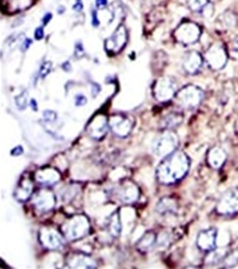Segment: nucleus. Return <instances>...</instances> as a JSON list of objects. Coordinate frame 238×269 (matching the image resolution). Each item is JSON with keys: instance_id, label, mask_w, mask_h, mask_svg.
Wrapping results in <instances>:
<instances>
[{"instance_id": "nucleus-1", "label": "nucleus", "mask_w": 238, "mask_h": 269, "mask_svg": "<svg viewBox=\"0 0 238 269\" xmlns=\"http://www.w3.org/2000/svg\"><path fill=\"white\" fill-rule=\"evenodd\" d=\"M191 159L182 151H175L161 161L156 169V178L161 184L172 185L188 174Z\"/></svg>"}, {"instance_id": "nucleus-2", "label": "nucleus", "mask_w": 238, "mask_h": 269, "mask_svg": "<svg viewBox=\"0 0 238 269\" xmlns=\"http://www.w3.org/2000/svg\"><path fill=\"white\" fill-rule=\"evenodd\" d=\"M91 231V221L87 215L75 214L69 219H67L61 226V232L66 237L67 240L74 242L84 238Z\"/></svg>"}, {"instance_id": "nucleus-3", "label": "nucleus", "mask_w": 238, "mask_h": 269, "mask_svg": "<svg viewBox=\"0 0 238 269\" xmlns=\"http://www.w3.org/2000/svg\"><path fill=\"white\" fill-rule=\"evenodd\" d=\"M204 97L205 92L199 86L189 84L178 90L174 99L176 104H178L179 107H181L182 109H194V108L200 106Z\"/></svg>"}, {"instance_id": "nucleus-4", "label": "nucleus", "mask_w": 238, "mask_h": 269, "mask_svg": "<svg viewBox=\"0 0 238 269\" xmlns=\"http://www.w3.org/2000/svg\"><path fill=\"white\" fill-rule=\"evenodd\" d=\"M179 146V138L171 129H165L153 141V152L158 158H165L175 152Z\"/></svg>"}, {"instance_id": "nucleus-5", "label": "nucleus", "mask_w": 238, "mask_h": 269, "mask_svg": "<svg viewBox=\"0 0 238 269\" xmlns=\"http://www.w3.org/2000/svg\"><path fill=\"white\" fill-rule=\"evenodd\" d=\"M178 92V81L173 77L158 78L153 86L155 99L158 102H168L173 99Z\"/></svg>"}, {"instance_id": "nucleus-6", "label": "nucleus", "mask_w": 238, "mask_h": 269, "mask_svg": "<svg viewBox=\"0 0 238 269\" xmlns=\"http://www.w3.org/2000/svg\"><path fill=\"white\" fill-rule=\"evenodd\" d=\"M201 36V28L197 23L191 20H185L175 29L174 37L179 43L183 46L193 45L199 41Z\"/></svg>"}, {"instance_id": "nucleus-7", "label": "nucleus", "mask_w": 238, "mask_h": 269, "mask_svg": "<svg viewBox=\"0 0 238 269\" xmlns=\"http://www.w3.org/2000/svg\"><path fill=\"white\" fill-rule=\"evenodd\" d=\"M38 239L42 246L48 250H60L66 245V237L52 226H43L38 232Z\"/></svg>"}, {"instance_id": "nucleus-8", "label": "nucleus", "mask_w": 238, "mask_h": 269, "mask_svg": "<svg viewBox=\"0 0 238 269\" xmlns=\"http://www.w3.org/2000/svg\"><path fill=\"white\" fill-rule=\"evenodd\" d=\"M204 59L208 65V67L213 71H219L225 67L226 63H228L229 55L226 52L225 46L223 43H213L206 52H205Z\"/></svg>"}, {"instance_id": "nucleus-9", "label": "nucleus", "mask_w": 238, "mask_h": 269, "mask_svg": "<svg viewBox=\"0 0 238 269\" xmlns=\"http://www.w3.org/2000/svg\"><path fill=\"white\" fill-rule=\"evenodd\" d=\"M31 203L39 213H48L56 206V195L46 187H43L34 193L31 197Z\"/></svg>"}, {"instance_id": "nucleus-10", "label": "nucleus", "mask_w": 238, "mask_h": 269, "mask_svg": "<svg viewBox=\"0 0 238 269\" xmlns=\"http://www.w3.org/2000/svg\"><path fill=\"white\" fill-rule=\"evenodd\" d=\"M216 212L221 215H232L238 212V188H232L223 194L218 200Z\"/></svg>"}, {"instance_id": "nucleus-11", "label": "nucleus", "mask_w": 238, "mask_h": 269, "mask_svg": "<svg viewBox=\"0 0 238 269\" xmlns=\"http://www.w3.org/2000/svg\"><path fill=\"white\" fill-rule=\"evenodd\" d=\"M109 126L114 135L123 139L130 135L133 128V122L125 115H112L109 118Z\"/></svg>"}, {"instance_id": "nucleus-12", "label": "nucleus", "mask_w": 238, "mask_h": 269, "mask_svg": "<svg viewBox=\"0 0 238 269\" xmlns=\"http://www.w3.org/2000/svg\"><path fill=\"white\" fill-rule=\"evenodd\" d=\"M114 195L121 202L131 204L139 199V188L131 181H124L114 190Z\"/></svg>"}, {"instance_id": "nucleus-13", "label": "nucleus", "mask_w": 238, "mask_h": 269, "mask_svg": "<svg viewBox=\"0 0 238 269\" xmlns=\"http://www.w3.org/2000/svg\"><path fill=\"white\" fill-rule=\"evenodd\" d=\"M109 129V118H107L105 115L99 114L96 115V116L92 118L91 122H89L87 126V128H86V132H87L89 138L94 140H102L105 138Z\"/></svg>"}, {"instance_id": "nucleus-14", "label": "nucleus", "mask_w": 238, "mask_h": 269, "mask_svg": "<svg viewBox=\"0 0 238 269\" xmlns=\"http://www.w3.org/2000/svg\"><path fill=\"white\" fill-rule=\"evenodd\" d=\"M126 42H128V30H126L125 25H119L116 29V31L106 38L105 41V49L109 54H117L124 48Z\"/></svg>"}, {"instance_id": "nucleus-15", "label": "nucleus", "mask_w": 238, "mask_h": 269, "mask_svg": "<svg viewBox=\"0 0 238 269\" xmlns=\"http://www.w3.org/2000/svg\"><path fill=\"white\" fill-rule=\"evenodd\" d=\"M61 178H62L61 172L53 167L41 168L35 174V182L42 187H46V188L57 184Z\"/></svg>"}, {"instance_id": "nucleus-16", "label": "nucleus", "mask_w": 238, "mask_h": 269, "mask_svg": "<svg viewBox=\"0 0 238 269\" xmlns=\"http://www.w3.org/2000/svg\"><path fill=\"white\" fill-rule=\"evenodd\" d=\"M66 263L72 269H91L98 265L94 258L84 253H70L66 258Z\"/></svg>"}, {"instance_id": "nucleus-17", "label": "nucleus", "mask_w": 238, "mask_h": 269, "mask_svg": "<svg viewBox=\"0 0 238 269\" xmlns=\"http://www.w3.org/2000/svg\"><path fill=\"white\" fill-rule=\"evenodd\" d=\"M217 237L218 231L216 229L201 230L197 236V246L199 247L201 251L208 253V251L217 247Z\"/></svg>"}, {"instance_id": "nucleus-18", "label": "nucleus", "mask_w": 238, "mask_h": 269, "mask_svg": "<svg viewBox=\"0 0 238 269\" xmlns=\"http://www.w3.org/2000/svg\"><path fill=\"white\" fill-rule=\"evenodd\" d=\"M204 64V56L197 50H191L183 55L182 67L188 74H196L201 70Z\"/></svg>"}, {"instance_id": "nucleus-19", "label": "nucleus", "mask_w": 238, "mask_h": 269, "mask_svg": "<svg viewBox=\"0 0 238 269\" xmlns=\"http://www.w3.org/2000/svg\"><path fill=\"white\" fill-rule=\"evenodd\" d=\"M32 195H34V182L27 176V177L21 178L20 182L18 183L13 196L18 202H25V201L30 200Z\"/></svg>"}, {"instance_id": "nucleus-20", "label": "nucleus", "mask_w": 238, "mask_h": 269, "mask_svg": "<svg viewBox=\"0 0 238 269\" xmlns=\"http://www.w3.org/2000/svg\"><path fill=\"white\" fill-rule=\"evenodd\" d=\"M226 158H228V154H226V151L223 149V147L213 146L208 150L206 161H207V165L211 169L218 170V169H221L223 165L225 164Z\"/></svg>"}, {"instance_id": "nucleus-21", "label": "nucleus", "mask_w": 238, "mask_h": 269, "mask_svg": "<svg viewBox=\"0 0 238 269\" xmlns=\"http://www.w3.org/2000/svg\"><path fill=\"white\" fill-rule=\"evenodd\" d=\"M155 210H156V213L161 215L175 214L176 211H178V202H176L175 199H173L171 196L161 197L156 203Z\"/></svg>"}, {"instance_id": "nucleus-22", "label": "nucleus", "mask_w": 238, "mask_h": 269, "mask_svg": "<svg viewBox=\"0 0 238 269\" xmlns=\"http://www.w3.org/2000/svg\"><path fill=\"white\" fill-rule=\"evenodd\" d=\"M182 121L183 116L181 113H179V111H172V113L164 115L161 118L160 128L163 129V131H165V129H171L172 131L173 128H176L178 126L181 125Z\"/></svg>"}, {"instance_id": "nucleus-23", "label": "nucleus", "mask_w": 238, "mask_h": 269, "mask_svg": "<svg viewBox=\"0 0 238 269\" xmlns=\"http://www.w3.org/2000/svg\"><path fill=\"white\" fill-rule=\"evenodd\" d=\"M156 237L157 235L153 231L146 232L137 242V249L142 253H147V251L153 249L155 247V243H156Z\"/></svg>"}, {"instance_id": "nucleus-24", "label": "nucleus", "mask_w": 238, "mask_h": 269, "mask_svg": "<svg viewBox=\"0 0 238 269\" xmlns=\"http://www.w3.org/2000/svg\"><path fill=\"white\" fill-rule=\"evenodd\" d=\"M107 230H109L110 235L112 237H119L122 235L123 220L119 212H114L113 214H111L109 221H107Z\"/></svg>"}, {"instance_id": "nucleus-25", "label": "nucleus", "mask_w": 238, "mask_h": 269, "mask_svg": "<svg viewBox=\"0 0 238 269\" xmlns=\"http://www.w3.org/2000/svg\"><path fill=\"white\" fill-rule=\"evenodd\" d=\"M229 254V250L226 249V246L224 247H219V249H213L211 251H208L206 258H205V264L207 265H216L221 262L224 261V258L226 255Z\"/></svg>"}, {"instance_id": "nucleus-26", "label": "nucleus", "mask_w": 238, "mask_h": 269, "mask_svg": "<svg viewBox=\"0 0 238 269\" xmlns=\"http://www.w3.org/2000/svg\"><path fill=\"white\" fill-rule=\"evenodd\" d=\"M79 192H80V187H78L77 184H69L63 187V188L60 190L59 197L63 202H70V201L74 200V197L78 195Z\"/></svg>"}, {"instance_id": "nucleus-27", "label": "nucleus", "mask_w": 238, "mask_h": 269, "mask_svg": "<svg viewBox=\"0 0 238 269\" xmlns=\"http://www.w3.org/2000/svg\"><path fill=\"white\" fill-rule=\"evenodd\" d=\"M34 4V0H6V7L11 12L23 11L30 7Z\"/></svg>"}, {"instance_id": "nucleus-28", "label": "nucleus", "mask_w": 238, "mask_h": 269, "mask_svg": "<svg viewBox=\"0 0 238 269\" xmlns=\"http://www.w3.org/2000/svg\"><path fill=\"white\" fill-rule=\"evenodd\" d=\"M172 244V236L167 231H162L156 237V243H155V249L167 250Z\"/></svg>"}, {"instance_id": "nucleus-29", "label": "nucleus", "mask_w": 238, "mask_h": 269, "mask_svg": "<svg viewBox=\"0 0 238 269\" xmlns=\"http://www.w3.org/2000/svg\"><path fill=\"white\" fill-rule=\"evenodd\" d=\"M187 6L189 7L191 11L193 12H205L207 7L211 6L210 0H186Z\"/></svg>"}, {"instance_id": "nucleus-30", "label": "nucleus", "mask_w": 238, "mask_h": 269, "mask_svg": "<svg viewBox=\"0 0 238 269\" xmlns=\"http://www.w3.org/2000/svg\"><path fill=\"white\" fill-rule=\"evenodd\" d=\"M238 264V247L233 251H229V254L226 255L224 261H223V265L226 268L235 267Z\"/></svg>"}, {"instance_id": "nucleus-31", "label": "nucleus", "mask_w": 238, "mask_h": 269, "mask_svg": "<svg viewBox=\"0 0 238 269\" xmlns=\"http://www.w3.org/2000/svg\"><path fill=\"white\" fill-rule=\"evenodd\" d=\"M14 103H16V106H17V108L19 110L27 109L28 104L30 103V100H29V95H28L27 90L21 91L19 95H18L16 98H14Z\"/></svg>"}, {"instance_id": "nucleus-32", "label": "nucleus", "mask_w": 238, "mask_h": 269, "mask_svg": "<svg viewBox=\"0 0 238 269\" xmlns=\"http://www.w3.org/2000/svg\"><path fill=\"white\" fill-rule=\"evenodd\" d=\"M221 20L226 28H235L237 25V17L232 12H225L221 16Z\"/></svg>"}, {"instance_id": "nucleus-33", "label": "nucleus", "mask_w": 238, "mask_h": 269, "mask_svg": "<svg viewBox=\"0 0 238 269\" xmlns=\"http://www.w3.org/2000/svg\"><path fill=\"white\" fill-rule=\"evenodd\" d=\"M52 71H53V64L50 63V61H44L38 70L39 79H44Z\"/></svg>"}, {"instance_id": "nucleus-34", "label": "nucleus", "mask_w": 238, "mask_h": 269, "mask_svg": "<svg viewBox=\"0 0 238 269\" xmlns=\"http://www.w3.org/2000/svg\"><path fill=\"white\" fill-rule=\"evenodd\" d=\"M230 243V235L228 231H222L218 232L217 237V246H228V244Z\"/></svg>"}, {"instance_id": "nucleus-35", "label": "nucleus", "mask_w": 238, "mask_h": 269, "mask_svg": "<svg viewBox=\"0 0 238 269\" xmlns=\"http://www.w3.org/2000/svg\"><path fill=\"white\" fill-rule=\"evenodd\" d=\"M43 120L48 123H54L57 120V114L54 110H44L43 111Z\"/></svg>"}, {"instance_id": "nucleus-36", "label": "nucleus", "mask_w": 238, "mask_h": 269, "mask_svg": "<svg viewBox=\"0 0 238 269\" xmlns=\"http://www.w3.org/2000/svg\"><path fill=\"white\" fill-rule=\"evenodd\" d=\"M74 103L77 107H84L87 104V97L82 95V93H78V95H75L74 97Z\"/></svg>"}, {"instance_id": "nucleus-37", "label": "nucleus", "mask_w": 238, "mask_h": 269, "mask_svg": "<svg viewBox=\"0 0 238 269\" xmlns=\"http://www.w3.org/2000/svg\"><path fill=\"white\" fill-rule=\"evenodd\" d=\"M74 55L77 57H81L85 55V49H84V45H82V42H78L77 45H75Z\"/></svg>"}, {"instance_id": "nucleus-38", "label": "nucleus", "mask_w": 238, "mask_h": 269, "mask_svg": "<svg viewBox=\"0 0 238 269\" xmlns=\"http://www.w3.org/2000/svg\"><path fill=\"white\" fill-rule=\"evenodd\" d=\"M35 39H37V41H41L44 37V28L43 27H38L37 29L35 30Z\"/></svg>"}, {"instance_id": "nucleus-39", "label": "nucleus", "mask_w": 238, "mask_h": 269, "mask_svg": "<svg viewBox=\"0 0 238 269\" xmlns=\"http://www.w3.org/2000/svg\"><path fill=\"white\" fill-rule=\"evenodd\" d=\"M91 92H92L93 97H97L100 92H102V86H100L99 84H97V82H93L92 88H91Z\"/></svg>"}, {"instance_id": "nucleus-40", "label": "nucleus", "mask_w": 238, "mask_h": 269, "mask_svg": "<svg viewBox=\"0 0 238 269\" xmlns=\"http://www.w3.org/2000/svg\"><path fill=\"white\" fill-rule=\"evenodd\" d=\"M23 153H24V149L20 145L16 146V147H14V149H12V151H11V156H13V157L21 156V154H23Z\"/></svg>"}, {"instance_id": "nucleus-41", "label": "nucleus", "mask_w": 238, "mask_h": 269, "mask_svg": "<svg viewBox=\"0 0 238 269\" xmlns=\"http://www.w3.org/2000/svg\"><path fill=\"white\" fill-rule=\"evenodd\" d=\"M31 43H32V39H31V38H25V39H23V42H21V45H20L21 52H27V50L29 49V47L31 46Z\"/></svg>"}, {"instance_id": "nucleus-42", "label": "nucleus", "mask_w": 238, "mask_h": 269, "mask_svg": "<svg viewBox=\"0 0 238 269\" xmlns=\"http://www.w3.org/2000/svg\"><path fill=\"white\" fill-rule=\"evenodd\" d=\"M92 24L93 27H99L100 20L98 18V13H97V10H92Z\"/></svg>"}, {"instance_id": "nucleus-43", "label": "nucleus", "mask_w": 238, "mask_h": 269, "mask_svg": "<svg viewBox=\"0 0 238 269\" xmlns=\"http://www.w3.org/2000/svg\"><path fill=\"white\" fill-rule=\"evenodd\" d=\"M52 18H53V14L50 13V12H46L44 16H43V18H42V25H43V27L48 24L49 22L52 20Z\"/></svg>"}, {"instance_id": "nucleus-44", "label": "nucleus", "mask_w": 238, "mask_h": 269, "mask_svg": "<svg viewBox=\"0 0 238 269\" xmlns=\"http://www.w3.org/2000/svg\"><path fill=\"white\" fill-rule=\"evenodd\" d=\"M107 0H96V6L97 9H105V7L107 6Z\"/></svg>"}, {"instance_id": "nucleus-45", "label": "nucleus", "mask_w": 238, "mask_h": 269, "mask_svg": "<svg viewBox=\"0 0 238 269\" xmlns=\"http://www.w3.org/2000/svg\"><path fill=\"white\" fill-rule=\"evenodd\" d=\"M73 9L77 11V12H81L82 10H84V5H82V2H77L74 4Z\"/></svg>"}, {"instance_id": "nucleus-46", "label": "nucleus", "mask_w": 238, "mask_h": 269, "mask_svg": "<svg viewBox=\"0 0 238 269\" xmlns=\"http://www.w3.org/2000/svg\"><path fill=\"white\" fill-rule=\"evenodd\" d=\"M231 49H232L233 53H238V36L232 41V43H231Z\"/></svg>"}, {"instance_id": "nucleus-47", "label": "nucleus", "mask_w": 238, "mask_h": 269, "mask_svg": "<svg viewBox=\"0 0 238 269\" xmlns=\"http://www.w3.org/2000/svg\"><path fill=\"white\" fill-rule=\"evenodd\" d=\"M61 67H62L63 71H66V72H70L72 71V66H70L69 61H66V63H63L62 65H61Z\"/></svg>"}, {"instance_id": "nucleus-48", "label": "nucleus", "mask_w": 238, "mask_h": 269, "mask_svg": "<svg viewBox=\"0 0 238 269\" xmlns=\"http://www.w3.org/2000/svg\"><path fill=\"white\" fill-rule=\"evenodd\" d=\"M30 107H31V109L34 110V111H37V109H38V107H37V100L34 99V98L30 99Z\"/></svg>"}, {"instance_id": "nucleus-49", "label": "nucleus", "mask_w": 238, "mask_h": 269, "mask_svg": "<svg viewBox=\"0 0 238 269\" xmlns=\"http://www.w3.org/2000/svg\"><path fill=\"white\" fill-rule=\"evenodd\" d=\"M57 12H59V14H63L64 12H66V7H64V6H60V7H59V11H57Z\"/></svg>"}, {"instance_id": "nucleus-50", "label": "nucleus", "mask_w": 238, "mask_h": 269, "mask_svg": "<svg viewBox=\"0 0 238 269\" xmlns=\"http://www.w3.org/2000/svg\"><path fill=\"white\" fill-rule=\"evenodd\" d=\"M236 132H237V134H238V117H237V121H236Z\"/></svg>"}, {"instance_id": "nucleus-51", "label": "nucleus", "mask_w": 238, "mask_h": 269, "mask_svg": "<svg viewBox=\"0 0 238 269\" xmlns=\"http://www.w3.org/2000/svg\"><path fill=\"white\" fill-rule=\"evenodd\" d=\"M77 2H81V0H77Z\"/></svg>"}]
</instances>
